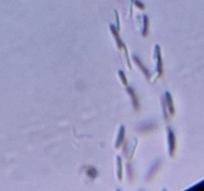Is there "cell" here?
I'll return each mask as SVG.
<instances>
[{"label":"cell","instance_id":"cell-1","mask_svg":"<svg viewBox=\"0 0 204 191\" xmlns=\"http://www.w3.org/2000/svg\"><path fill=\"white\" fill-rule=\"evenodd\" d=\"M169 138H170V146H171V153L172 155L173 149H174V136H173L172 133L170 131V134H169Z\"/></svg>","mask_w":204,"mask_h":191}]
</instances>
